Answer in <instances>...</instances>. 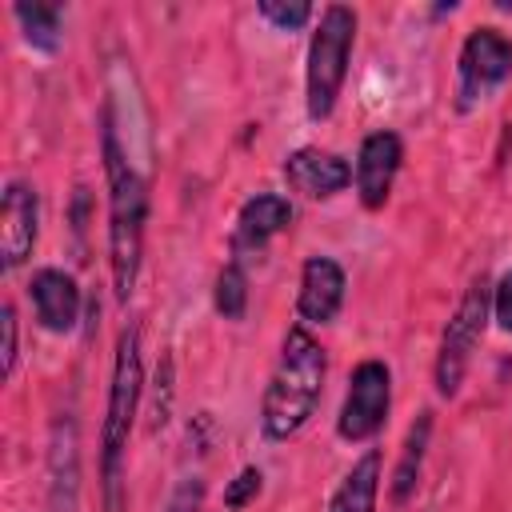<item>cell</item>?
Listing matches in <instances>:
<instances>
[{
  "label": "cell",
  "mask_w": 512,
  "mask_h": 512,
  "mask_svg": "<svg viewBox=\"0 0 512 512\" xmlns=\"http://www.w3.org/2000/svg\"><path fill=\"white\" fill-rule=\"evenodd\" d=\"M100 164L108 188V276L120 304L132 300L144 268V228H148V184L128 160L112 108H100Z\"/></svg>",
  "instance_id": "cell-1"
},
{
  "label": "cell",
  "mask_w": 512,
  "mask_h": 512,
  "mask_svg": "<svg viewBox=\"0 0 512 512\" xmlns=\"http://www.w3.org/2000/svg\"><path fill=\"white\" fill-rule=\"evenodd\" d=\"M144 400V340L140 324H124L112 348V372H108V396H104V420H100V512H128V444L136 432Z\"/></svg>",
  "instance_id": "cell-2"
},
{
  "label": "cell",
  "mask_w": 512,
  "mask_h": 512,
  "mask_svg": "<svg viewBox=\"0 0 512 512\" xmlns=\"http://www.w3.org/2000/svg\"><path fill=\"white\" fill-rule=\"evenodd\" d=\"M324 380H328V352L324 344L308 332V324H292L280 340V356L276 368L264 384L260 396V432L264 440L280 444L292 440L320 408L324 396Z\"/></svg>",
  "instance_id": "cell-3"
},
{
  "label": "cell",
  "mask_w": 512,
  "mask_h": 512,
  "mask_svg": "<svg viewBox=\"0 0 512 512\" xmlns=\"http://www.w3.org/2000/svg\"><path fill=\"white\" fill-rule=\"evenodd\" d=\"M356 28H360V16L348 4H324L316 16L308 56H304V112L312 124H324L340 104L352 48H356Z\"/></svg>",
  "instance_id": "cell-4"
},
{
  "label": "cell",
  "mask_w": 512,
  "mask_h": 512,
  "mask_svg": "<svg viewBox=\"0 0 512 512\" xmlns=\"http://www.w3.org/2000/svg\"><path fill=\"white\" fill-rule=\"evenodd\" d=\"M488 324H492V276L480 272L468 280L464 296L456 300V308L440 332V348H436V364H432V384H436L440 400L460 396V384L472 368V356H476Z\"/></svg>",
  "instance_id": "cell-5"
},
{
  "label": "cell",
  "mask_w": 512,
  "mask_h": 512,
  "mask_svg": "<svg viewBox=\"0 0 512 512\" xmlns=\"http://www.w3.org/2000/svg\"><path fill=\"white\" fill-rule=\"evenodd\" d=\"M512 80V36L496 24H476L456 52V112H472Z\"/></svg>",
  "instance_id": "cell-6"
},
{
  "label": "cell",
  "mask_w": 512,
  "mask_h": 512,
  "mask_svg": "<svg viewBox=\"0 0 512 512\" xmlns=\"http://www.w3.org/2000/svg\"><path fill=\"white\" fill-rule=\"evenodd\" d=\"M392 412V368L376 356H364L348 372L344 404L336 412V436L348 444H372Z\"/></svg>",
  "instance_id": "cell-7"
},
{
  "label": "cell",
  "mask_w": 512,
  "mask_h": 512,
  "mask_svg": "<svg viewBox=\"0 0 512 512\" xmlns=\"http://www.w3.org/2000/svg\"><path fill=\"white\" fill-rule=\"evenodd\" d=\"M404 168V140L392 128H376L360 140L356 152V168H352V184H356V200L364 212H380L392 196V184Z\"/></svg>",
  "instance_id": "cell-8"
},
{
  "label": "cell",
  "mask_w": 512,
  "mask_h": 512,
  "mask_svg": "<svg viewBox=\"0 0 512 512\" xmlns=\"http://www.w3.org/2000/svg\"><path fill=\"white\" fill-rule=\"evenodd\" d=\"M36 236H40V192L32 180L12 176L4 180V196H0V268L16 272L20 264H28Z\"/></svg>",
  "instance_id": "cell-9"
},
{
  "label": "cell",
  "mask_w": 512,
  "mask_h": 512,
  "mask_svg": "<svg viewBox=\"0 0 512 512\" xmlns=\"http://www.w3.org/2000/svg\"><path fill=\"white\" fill-rule=\"evenodd\" d=\"M24 292H28L32 316H36V324H40L44 332H52V336L76 332L80 308H84V288L76 284L72 272L44 264V268H36V272L28 276V288H24Z\"/></svg>",
  "instance_id": "cell-10"
},
{
  "label": "cell",
  "mask_w": 512,
  "mask_h": 512,
  "mask_svg": "<svg viewBox=\"0 0 512 512\" xmlns=\"http://www.w3.org/2000/svg\"><path fill=\"white\" fill-rule=\"evenodd\" d=\"M288 188L304 200H332L340 196L348 184H352V164L332 152V148H320V144H300L284 156L280 164Z\"/></svg>",
  "instance_id": "cell-11"
},
{
  "label": "cell",
  "mask_w": 512,
  "mask_h": 512,
  "mask_svg": "<svg viewBox=\"0 0 512 512\" xmlns=\"http://www.w3.org/2000/svg\"><path fill=\"white\" fill-rule=\"evenodd\" d=\"M292 200L280 192H256L236 208V228H232V260H252L264 256L268 240H276L280 232L292 228Z\"/></svg>",
  "instance_id": "cell-12"
},
{
  "label": "cell",
  "mask_w": 512,
  "mask_h": 512,
  "mask_svg": "<svg viewBox=\"0 0 512 512\" xmlns=\"http://www.w3.org/2000/svg\"><path fill=\"white\" fill-rule=\"evenodd\" d=\"M348 296V272L332 256H308L300 264V288H296V316L300 324H332Z\"/></svg>",
  "instance_id": "cell-13"
},
{
  "label": "cell",
  "mask_w": 512,
  "mask_h": 512,
  "mask_svg": "<svg viewBox=\"0 0 512 512\" xmlns=\"http://www.w3.org/2000/svg\"><path fill=\"white\" fill-rule=\"evenodd\" d=\"M380 480H384V452L380 448H364L352 460V468L340 476V484L332 488L324 512H376Z\"/></svg>",
  "instance_id": "cell-14"
},
{
  "label": "cell",
  "mask_w": 512,
  "mask_h": 512,
  "mask_svg": "<svg viewBox=\"0 0 512 512\" xmlns=\"http://www.w3.org/2000/svg\"><path fill=\"white\" fill-rule=\"evenodd\" d=\"M428 444H432V412L424 408L408 432H404V444H400V460L392 468V484H388V500L396 508H404L412 496H416V484H420V472H424V456H428Z\"/></svg>",
  "instance_id": "cell-15"
},
{
  "label": "cell",
  "mask_w": 512,
  "mask_h": 512,
  "mask_svg": "<svg viewBox=\"0 0 512 512\" xmlns=\"http://www.w3.org/2000/svg\"><path fill=\"white\" fill-rule=\"evenodd\" d=\"M12 16H16V24H20V36H24V44L28 48H36V52H56L60 48V40H64V8L60 4H40V0H16L12 4Z\"/></svg>",
  "instance_id": "cell-16"
},
{
  "label": "cell",
  "mask_w": 512,
  "mask_h": 512,
  "mask_svg": "<svg viewBox=\"0 0 512 512\" xmlns=\"http://www.w3.org/2000/svg\"><path fill=\"white\" fill-rule=\"evenodd\" d=\"M212 308L224 320H244L248 316V264L240 260H224L212 284Z\"/></svg>",
  "instance_id": "cell-17"
},
{
  "label": "cell",
  "mask_w": 512,
  "mask_h": 512,
  "mask_svg": "<svg viewBox=\"0 0 512 512\" xmlns=\"http://www.w3.org/2000/svg\"><path fill=\"white\" fill-rule=\"evenodd\" d=\"M256 12L276 28V32H300L312 16H316V8L312 4H304V0H292V4H280V0H260L256 4Z\"/></svg>",
  "instance_id": "cell-18"
},
{
  "label": "cell",
  "mask_w": 512,
  "mask_h": 512,
  "mask_svg": "<svg viewBox=\"0 0 512 512\" xmlns=\"http://www.w3.org/2000/svg\"><path fill=\"white\" fill-rule=\"evenodd\" d=\"M264 492V472L256 464H244L228 484H224V508L228 512H244L248 504H256V496Z\"/></svg>",
  "instance_id": "cell-19"
},
{
  "label": "cell",
  "mask_w": 512,
  "mask_h": 512,
  "mask_svg": "<svg viewBox=\"0 0 512 512\" xmlns=\"http://www.w3.org/2000/svg\"><path fill=\"white\" fill-rule=\"evenodd\" d=\"M0 328H4L0 364H4V380H12L16 376V360H20V320H16V304L12 300L0 308Z\"/></svg>",
  "instance_id": "cell-20"
},
{
  "label": "cell",
  "mask_w": 512,
  "mask_h": 512,
  "mask_svg": "<svg viewBox=\"0 0 512 512\" xmlns=\"http://www.w3.org/2000/svg\"><path fill=\"white\" fill-rule=\"evenodd\" d=\"M204 492H208V484H204V476H180L176 480V488H172V496H168V504H164V512H200L204 508Z\"/></svg>",
  "instance_id": "cell-21"
},
{
  "label": "cell",
  "mask_w": 512,
  "mask_h": 512,
  "mask_svg": "<svg viewBox=\"0 0 512 512\" xmlns=\"http://www.w3.org/2000/svg\"><path fill=\"white\" fill-rule=\"evenodd\" d=\"M492 324L512 336V268L492 280Z\"/></svg>",
  "instance_id": "cell-22"
}]
</instances>
